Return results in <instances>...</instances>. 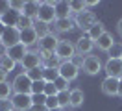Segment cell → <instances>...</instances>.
Returning <instances> with one entry per match:
<instances>
[{"label":"cell","instance_id":"obj_1","mask_svg":"<svg viewBox=\"0 0 122 111\" xmlns=\"http://www.w3.org/2000/svg\"><path fill=\"white\" fill-rule=\"evenodd\" d=\"M57 21L56 17V2H43L39 7V13L35 22H46V24H52Z\"/></svg>","mask_w":122,"mask_h":111},{"label":"cell","instance_id":"obj_2","mask_svg":"<svg viewBox=\"0 0 122 111\" xmlns=\"http://www.w3.org/2000/svg\"><path fill=\"white\" fill-rule=\"evenodd\" d=\"M56 56L61 61H74V58H76V44H72L70 41L61 39L57 48H56Z\"/></svg>","mask_w":122,"mask_h":111},{"label":"cell","instance_id":"obj_3","mask_svg":"<svg viewBox=\"0 0 122 111\" xmlns=\"http://www.w3.org/2000/svg\"><path fill=\"white\" fill-rule=\"evenodd\" d=\"M13 93H19V95H31V85L33 81L30 80V76L26 72L22 74H17L15 80H13Z\"/></svg>","mask_w":122,"mask_h":111},{"label":"cell","instance_id":"obj_4","mask_svg":"<svg viewBox=\"0 0 122 111\" xmlns=\"http://www.w3.org/2000/svg\"><path fill=\"white\" fill-rule=\"evenodd\" d=\"M74 22H76V28L83 30V32H89V30L98 22V19H96V15L92 13V11H83V13L76 15V19H74Z\"/></svg>","mask_w":122,"mask_h":111},{"label":"cell","instance_id":"obj_5","mask_svg":"<svg viewBox=\"0 0 122 111\" xmlns=\"http://www.w3.org/2000/svg\"><path fill=\"white\" fill-rule=\"evenodd\" d=\"M104 70H106L107 78H117V80H122V59L120 58H109L104 65Z\"/></svg>","mask_w":122,"mask_h":111},{"label":"cell","instance_id":"obj_6","mask_svg":"<svg viewBox=\"0 0 122 111\" xmlns=\"http://www.w3.org/2000/svg\"><path fill=\"white\" fill-rule=\"evenodd\" d=\"M80 74V67L74 63V61H61L59 65V76L65 78L67 81H74Z\"/></svg>","mask_w":122,"mask_h":111},{"label":"cell","instance_id":"obj_7","mask_svg":"<svg viewBox=\"0 0 122 111\" xmlns=\"http://www.w3.org/2000/svg\"><path fill=\"white\" fill-rule=\"evenodd\" d=\"M11 102H13V109L15 111H31V107H33L31 95H19V93H13Z\"/></svg>","mask_w":122,"mask_h":111},{"label":"cell","instance_id":"obj_8","mask_svg":"<svg viewBox=\"0 0 122 111\" xmlns=\"http://www.w3.org/2000/svg\"><path fill=\"white\" fill-rule=\"evenodd\" d=\"M102 59L98 58V56H87V58H83V72L89 74V76H94V74H98L100 70H102Z\"/></svg>","mask_w":122,"mask_h":111},{"label":"cell","instance_id":"obj_9","mask_svg":"<svg viewBox=\"0 0 122 111\" xmlns=\"http://www.w3.org/2000/svg\"><path fill=\"white\" fill-rule=\"evenodd\" d=\"M20 65H22V69L26 70V72H30V70H33V69L41 67V65H43V61H41L39 52L37 50H30L26 56H24V59L20 61Z\"/></svg>","mask_w":122,"mask_h":111},{"label":"cell","instance_id":"obj_10","mask_svg":"<svg viewBox=\"0 0 122 111\" xmlns=\"http://www.w3.org/2000/svg\"><path fill=\"white\" fill-rule=\"evenodd\" d=\"M94 46H96V44H94V41H92L91 37L81 35L76 41V54H78V56H81V58H83V56L87 58V56H91V52H92Z\"/></svg>","mask_w":122,"mask_h":111},{"label":"cell","instance_id":"obj_11","mask_svg":"<svg viewBox=\"0 0 122 111\" xmlns=\"http://www.w3.org/2000/svg\"><path fill=\"white\" fill-rule=\"evenodd\" d=\"M0 43L6 44V46H15V44L20 43V30L19 28H6L4 35L0 37Z\"/></svg>","mask_w":122,"mask_h":111},{"label":"cell","instance_id":"obj_12","mask_svg":"<svg viewBox=\"0 0 122 111\" xmlns=\"http://www.w3.org/2000/svg\"><path fill=\"white\" fill-rule=\"evenodd\" d=\"M28 52H30V50H28V46H26V44L19 43V44H15V46H9V48H8V54H6V56H8V58H11L13 61H15V63H20V61L24 59V56H26Z\"/></svg>","mask_w":122,"mask_h":111},{"label":"cell","instance_id":"obj_13","mask_svg":"<svg viewBox=\"0 0 122 111\" xmlns=\"http://www.w3.org/2000/svg\"><path fill=\"white\" fill-rule=\"evenodd\" d=\"M61 39L56 37V33H50V35L43 37V39H39V50H46V52H56L57 48V44H59Z\"/></svg>","mask_w":122,"mask_h":111},{"label":"cell","instance_id":"obj_14","mask_svg":"<svg viewBox=\"0 0 122 111\" xmlns=\"http://www.w3.org/2000/svg\"><path fill=\"white\" fill-rule=\"evenodd\" d=\"M20 43L26 44L28 48L33 46L35 43H39V35H37V32H35V26H33V28L20 30Z\"/></svg>","mask_w":122,"mask_h":111},{"label":"cell","instance_id":"obj_15","mask_svg":"<svg viewBox=\"0 0 122 111\" xmlns=\"http://www.w3.org/2000/svg\"><path fill=\"white\" fill-rule=\"evenodd\" d=\"M118 81L117 78H106L102 81V93L106 96H118Z\"/></svg>","mask_w":122,"mask_h":111},{"label":"cell","instance_id":"obj_16","mask_svg":"<svg viewBox=\"0 0 122 111\" xmlns=\"http://www.w3.org/2000/svg\"><path fill=\"white\" fill-rule=\"evenodd\" d=\"M94 44L98 46V50H100V52H109V50H111V48H113L117 43H115V39H113V33L106 32V33L100 37V39H98V41H96Z\"/></svg>","mask_w":122,"mask_h":111},{"label":"cell","instance_id":"obj_17","mask_svg":"<svg viewBox=\"0 0 122 111\" xmlns=\"http://www.w3.org/2000/svg\"><path fill=\"white\" fill-rule=\"evenodd\" d=\"M76 28V22L72 19H57L54 22V30L59 32V33H67V32H72Z\"/></svg>","mask_w":122,"mask_h":111},{"label":"cell","instance_id":"obj_18","mask_svg":"<svg viewBox=\"0 0 122 111\" xmlns=\"http://www.w3.org/2000/svg\"><path fill=\"white\" fill-rule=\"evenodd\" d=\"M20 15H22V13H17V11H13V9H9L8 13L0 19V22H2L6 28H17V26H19V19H20Z\"/></svg>","mask_w":122,"mask_h":111},{"label":"cell","instance_id":"obj_19","mask_svg":"<svg viewBox=\"0 0 122 111\" xmlns=\"http://www.w3.org/2000/svg\"><path fill=\"white\" fill-rule=\"evenodd\" d=\"M85 102V95L81 89H70V107H74V109H78V107H81Z\"/></svg>","mask_w":122,"mask_h":111},{"label":"cell","instance_id":"obj_20","mask_svg":"<svg viewBox=\"0 0 122 111\" xmlns=\"http://www.w3.org/2000/svg\"><path fill=\"white\" fill-rule=\"evenodd\" d=\"M70 6L69 2H56V17L57 19H70Z\"/></svg>","mask_w":122,"mask_h":111},{"label":"cell","instance_id":"obj_21","mask_svg":"<svg viewBox=\"0 0 122 111\" xmlns=\"http://www.w3.org/2000/svg\"><path fill=\"white\" fill-rule=\"evenodd\" d=\"M104 33H106V26H104V22H100V21H98L91 30H89V32H87V37H91L92 41L96 43V41H98V39L104 35Z\"/></svg>","mask_w":122,"mask_h":111},{"label":"cell","instance_id":"obj_22","mask_svg":"<svg viewBox=\"0 0 122 111\" xmlns=\"http://www.w3.org/2000/svg\"><path fill=\"white\" fill-rule=\"evenodd\" d=\"M43 2H26V7H24V13L26 17H30V19H37V13H39V7H41Z\"/></svg>","mask_w":122,"mask_h":111},{"label":"cell","instance_id":"obj_23","mask_svg":"<svg viewBox=\"0 0 122 111\" xmlns=\"http://www.w3.org/2000/svg\"><path fill=\"white\" fill-rule=\"evenodd\" d=\"M69 6H70V11L72 13H83V11H87V4H85V0L81 2V0H72V2H69Z\"/></svg>","mask_w":122,"mask_h":111},{"label":"cell","instance_id":"obj_24","mask_svg":"<svg viewBox=\"0 0 122 111\" xmlns=\"http://www.w3.org/2000/svg\"><path fill=\"white\" fill-rule=\"evenodd\" d=\"M57 78H59V69H45L43 80H45L46 83H54Z\"/></svg>","mask_w":122,"mask_h":111},{"label":"cell","instance_id":"obj_25","mask_svg":"<svg viewBox=\"0 0 122 111\" xmlns=\"http://www.w3.org/2000/svg\"><path fill=\"white\" fill-rule=\"evenodd\" d=\"M11 96H13V85H11L9 81L0 83V100H4V98H11Z\"/></svg>","mask_w":122,"mask_h":111},{"label":"cell","instance_id":"obj_26","mask_svg":"<svg viewBox=\"0 0 122 111\" xmlns=\"http://www.w3.org/2000/svg\"><path fill=\"white\" fill-rule=\"evenodd\" d=\"M35 32H37L39 39H43V37L52 33L50 32V24H46V22H35Z\"/></svg>","mask_w":122,"mask_h":111},{"label":"cell","instance_id":"obj_27","mask_svg":"<svg viewBox=\"0 0 122 111\" xmlns=\"http://www.w3.org/2000/svg\"><path fill=\"white\" fill-rule=\"evenodd\" d=\"M57 100H59V107H70V91H59L57 93Z\"/></svg>","mask_w":122,"mask_h":111},{"label":"cell","instance_id":"obj_28","mask_svg":"<svg viewBox=\"0 0 122 111\" xmlns=\"http://www.w3.org/2000/svg\"><path fill=\"white\" fill-rule=\"evenodd\" d=\"M0 67L6 70V72H11V70H15V67H17V63L13 61L11 58H8V56H4V58H0Z\"/></svg>","mask_w":122,"mask_h":111},{"label":"cell","instance_id":"obj_29","mask_svg":"<svg viewBox=\"0 0 122 111\" xmlns=\"http://www.w3.org/2000/svg\"><path fill=\"white\" fill-rule=\"evenodd\" d=\"M35 26V21L30 19V17H26V15H20V19H19V30H26V28H33Z\"/></svg>","mask_w":122,"mask_h":111},{"label":"cell","instance_id":"obj_30","mask_svg":"<svg viewBox=\"0 0 122 111\" xmlns=\"http://www.w3.org/2000/svg\"><path fill=\"white\" fill-rule=\"evenodd\" d=\"M28 76H30V80L31 81H39V80H43V74H45V67L41 65L37 67V69H33V70H30V72H26Z\"/></svg>","mask_w":122,"mask_h":111},{"label":"cell","instance_id":"obj_31","mask_svg":"<svg viewBox=\"0 0 122 111\" xmlns=\"http://www.w3.org/2000/svg\"><path fill=\"white\" fill-rule=\"evenodd\" d=\"M45 87H46L45 80L33 81V85H31V95H45Z\"/></svg>","mask_w":122,"mask_h":111},{"label":"cell","instance_id":"obj_32","mask_svg":"<svg viewBox=\"0 0 122 111\" xmlns=\"http://www.w3.org/2000/svg\"><path fill=\"white\" fill-rule=\"evenodd\" d=\"M45 107H46V111H50V109H57V107H59V100H57V95H56V96H46V100H45Z\"/></svg>","mask_w":122,"mask_h":111},{"label":"cell","instance_id":"obj_33","mask_svg":"<svg viewBox=\"0 0 122 111\" xmlns=\"http://www.w3.org/2000/svg\"><path fill=\"white\" fill-rule=\"evenodd\" d=\"M9 7H11L13 11H17V13H24L26 2H22V0H11V2H9Z\"/></svg>","mask_w":122,"mask_h":111},{"label":"cell","instance_id":"obj_34","mask_svg":"<svg viewBox=\"0 0 122 111\" xmlns=\"http://www.w3.org/2000/svg\"><path fill=\"white\" fill-rule=\"evenodd\" d=\"M54 83H56L57 91H69V83H70V81H67L65 78H61V76H59V78L54 81Z\"/></svg>","mask_w":122,"mask_h":111},{"label":"cell","instance_id":"obj_35","mask_svg":"<svg viewBox=\"0 0 122 111\" xmlns=\"http://www.w3.org/2000/svg\"><path fill=\"white\" fill-rule=\"evenodd\" d=\"M0 111H15V109H13V102H11V98H4V100H0Z\"/></svg>","mask_w":122,"mask_h":111},{"label":"cell","instance_id":"obj_36","mask_svg":"<svg viewBox=\"0 0 122 111\" xmlns=\"http://www.w3.org/2000/svg\"><path fill=\"white\" fill-rule=\"evenodd\" d=\"M59 93L57 91V87H56V83H46V87H45V96H56Z\"/></svg>","mask_w":122,"mask_h":111},{"label":"cell","instance_id":"obj_37","mask_svg":"<svg viewBox=\"0 0 122 111\" xmlns=\"http://www.w3.org/2000/svg\"><path fill=\"white\" fill-rule=\"evenodd\" d=\"M45 100H46L45 95H31V102H33V106H45Z\"/></svg>","mask_w":122,"mask_h":111},{"label":"cell","instance_id":"obj_38","mask_svg":"<svg viewBox=\"0 0 122 111\" xmlns=\"http://www.w3.org/2000/svg\"><path fill=\"white\" fill-rule=\"evenodd\" d=\"M9 9H11V7H9V2H6V0H0V19L8 13Z\"/></svg>","mask_w":122,"mask_h":111},{"label":"cell","instance_id":"obj_39","mask_svg":"<svg viewBox=\"0 0 122 111\" xmlns=\"http://www.w3.org/2000/svg\"><path fill=\"white\" fill-rule=\"evenodd\" d=\"M4 81H8V72L0 67V83H4Z\"/></svg>","mask_w":122,"mask_h":111},{"label":"cell","instance_id":"obj_40","mask_svg":"<svg viewBox=\"0 0 122 111\" xmlns=\"http://www.w3.org/2000/svg\"><path fill=\"white\" fill-rule=\"evenodd\" d=\"M85 4H87V7H91V6H98L100 2L98 0H85Z\"/></svg>","mask_w":122,"mask_h":111},{"label":"cell","instance_id":"obj_41","mask_svg":"<svg viewBox=\"0 0 122 111\" xmlns=\"http://www.w3.org/2000/svg\"><path fill=\"white\" fill-rule=\"evenodd\" d=\"M117 32L120 33V37H122V19L118 21V24H117Z\"/></svg>","mask_w":122,"mask_h":111},{"label":"cell","instance_id":"obj_42","mask_svg":"<svg viewBox=\"0 0 122 111\" xmlns=\"http://www.w3.org/2000/svg\"><path fill=\"white\" fill-rule=\"evenodd\" d=\"M4 32H6V26H4V24H2V22H0V37L4 35Z\"/></svg>","mask_w":122,"mask_h":111},{"label":"cell","instance_id":"obj_43","mask_svg":"<svg viewBox=\"0 0 122 111\" xmlns=\"http://www.w3.org/2000/svg\"><path fill=\"white\" fill-rule=\"evenodd\" d=\"M118 96H122V80L118 81Z\"/></svg>","mask_w":122,"mask_h":111},{"label":"cell","instance_id":"obj_44","mask_svg":"<svg viewBox=\"0 0 122 111\" xmlns=\"http://www.w3.org/2000/svg\"><path fill=\"white\" fill-rule=\"evenodd\" d=\"M50 111H65L63 107H57V109H50Z\"/></svg>","mask_w":122,"mask_h":111},{"label":"cell","instance_id":"obj_45","mask_svg":"<svg viewBox=\"0 0 122 111\" xmlns=\"http://www.w3.org/2000/svg\"><path fill=\"white\" fill-rule=\"evenodd\" d=\"M31 111H41V109H31Z\"/></svg>","mask_w":122,"mask_h":111},{"label":"cell","instance_id":"obj_46","mask_svg":"<svg viewBox=\"0 0 122 111\" xmlns=\"http://www.w3.org/2000/svg\"><path fill=\"white\" fill-rule=\"evenodd\" d=\"M65 111H69V109H65Z\"/></svg>","mask_w":122,"mask_h":111},{"label":"cell","instance_id":"obj_47","mask_svg":"<svg viewBox=\"0 0 122 111\" xmlns=\"http://www.w3.org/2000/svg\"><path fill=\"white\" fill-rule=\"evenodd\" d=\"M120 59H122V56H120Z\"/></svg>","mask_w":122,"mask_h":111},{"label":"cell","instance_id":"obj_48","mask_svg":"<svg viewBox=\"0 0 122 111\" xmlns=\"http://www.w3.org/2000/svg\"><path fill=\"white\" fill-rule=\"evenodd\" d=\"M120 44H122V43H120Z\"/></svg>","mask_w":122,"mask_h":111}]
</instances>
